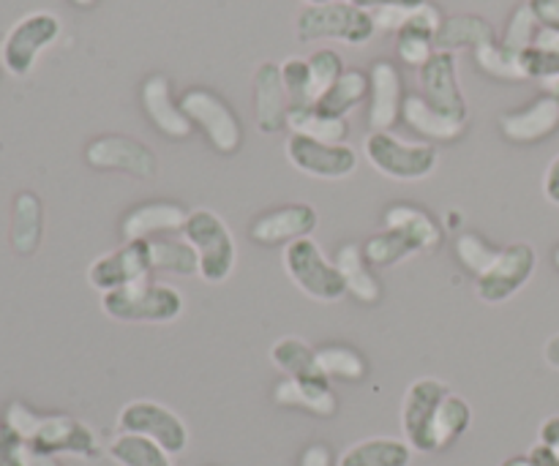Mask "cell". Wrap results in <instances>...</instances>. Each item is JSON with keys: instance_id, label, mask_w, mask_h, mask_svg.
Returning <instances> with one entry per match:
<instances>
[{"instance_id": "obj_1", "label": "cell", "mask_w": 559, "mask_h": 466, "mask_svg": "<svg viewBox=\"0 0 559 466\" xmlns=\"http://www.w3.org/2000/svg\"><path fill=\"white\" fill-rule=\"evenodd\" d=\"M183 295L178 289L153 278L102 295V311L109 320L134 325H167L183 314Z\"/></svg>"}, {"instance_id": "obj_2", "label": "cell", "mask_w": 559, "mask_h": 466, "mask_svg": "<svg viewBox=\"0 0 559 466\" xmlns=\"http://www.w3.org/2000/svg\"><path fill=\"white\" fill-rule=\"evenodd\" d=\"M183 238L194 246L197 256H200L202 282L224 284L233 276L235 265H238V243H235L233 229L218 213L207 211V207L189 211Z\"/></svg>"}, {"instance_id": "obj_3", "label": "cell", "mask_w": 559, "mask_h": 466, "mask_svg": "<svg viewBox=\"0 0 559 466\" xmlns=\"http://www.w3.org/2000/svg\"><path fill=\"white\" fill-rule=\"evenodd\" d=\"M284 271L289 282L317 303H338L347 298V284L336 260H331L317 240L300 238L284 246Z\"/></svg>"}, {"instance_id": "obj_4", "label": "cell", "mask_w": 559, "mask_h": 466, "mask_svg": "<svg viewBox=\"0 0 559 466\" xmlns=\"http://www.w3.org/2000/svg\"><path fill=\"white\" fill-rule=\"evenodd\" d=\"M371 167L391 180L415 183L426 180L440 164V153L429 142H407L391 131H371L364 142Z\"/></svg>"}, {"instance_id": "obj_5", "label": "cell", "mask_w": 559, "mask_h": 466, "mask_svg": "<svg viewBox=\"0 0 559 466\" xmlns=\"http://www.w3.org/2000/svg\"><path fill=\"white\" fill-rule=\"evenodd\" d=\"M377 33L374 16L369 11L358 9L349 0H331L322 5H306L298 16V38L300 41H333L360 44L371 41Z\"/></svg>"}, {"instance_id": "obj_6", "label": "cell", "mask_w": 559, "mask_h": 466, "mask_svg": "<svg viewBox=\"0 0 559 466\" xmlns=\"http://www.w3.org/2000/svg\"><path fill=\"white\" fill-rule=\"evenodd\" d=\"M60 36V20L49 11L27 14L5 33L0 44V65L11 76H27L36 65L38 55L52 47Z\"/></svg>"}, {"instance_id": "obj_7", "label": "cell", "mask_w": 559, "mask_h": 466, "mask_svg": "<svg viewBox=\"0 0 559 466\" xmlns=\"http://www.w3.org/2000/svg\"><path fill=\"white\" fill-rule=\"evenodd\" d=\"M120 434H136L162 445L169 456H180L189 447V429L183 418L169 407L147 398L129 402L118 415Z\"/></svg>"}, {"instance_id": "obj_8", "label": "cell", "mask_w": 559, "mask_h": 466, "mask_svg": "<svg viewBox=\"0 0 559 466\" xmlns=\"http://www.w3.org/2000/svg\"><path fill=\"white\" fill-rule=\"evenodd\" d=\"M180 109H183L191 123L200 126L213 151L229 156L243 142V126H240L238 115L229 109V104L222 96H216L207 87H191V91H186L180 96Z\"/></svg>"}, {"instance_id": "obj_9", "label": "cell", "mask_w": 559, "mask_h": 466, "mask_svg": "<svg viewBox=\"0 0 559 466\" xmlns=\"http://www.w3.org/2000/svg\"><path fill=\"white\" fill-rule=\"evenodd\" d=\"M451 393V387L442 380L435 377H424V380H415L407 387L402 402V431L404 442L413 447L415 453H437L435 445V420L437 409H440L442 398Z\"/></svg>"}, {"instance_id": "obj_10", "label": "cell", "mask_w": 559, "mask_h": 466, "mask_svg": "<svg viewBox=\"0 0 559 466\" xmlns=\"http://www.w3.org/2000/svg\"><path fill=\"white\" fill-rule=\"evenodd\" d=\"M538 267V254L530 243H511L500 249L495 265L475 278V295L486 306H502L522 292Z\"/></svg>"}, {"instance_id": "obj_11", "label": "cell", "mask_w": 559, "mask_h": 466, "mask_svg": "<svg viewBox=\"0 0 559 466\" xmlns=\"http://www.w3.org/2000/svg\"><path fill=\"white\" fill-rule=\"evenodd\" d=\"M25 445L49 456H74L85 462H96L104 453L96 431L71 415H38L36 429Z\"/></svg>"}, {"instance_id": "obj_12", "label": "cell", "mask_w": 559, "mask_h": 466, "mask_svg": "<svg viewBox=\"0 0 559 466\" xmlns=\"http://www.w3.org/2000/svg\"><path fill=\"white\" fill-rule=\"evenodd\" d=\"M289 164L298 172L309 175L317 180H344L358 169V153L344 142V145H331V142H317L309 136L289 134L287 136Z\"/></svg>"}, {"instance_id": "obj_13", "label": "cell", "mask_w": 559, "mask_h": 466, "mask_svg": "<svg viewBox=\"0 0 559 466\" xmlns=\"http://www.w3.org/2000/svg\"><path fill=\"white\" fill-rule=\"evenodd\" d=\"M85 162L87 167L102 169V172H126L134 178H153L158 172L156 153L145 142L120 134L96 136L87 142Z\"/></svg>"}, {"instance_id": "obj_14", "label": "cell", "mask_w": 559, "mask_h": 466, "mask_svg": "<svg viewBox=\"0 0 559 466\" xmlns=\"http://www.w3.org/2000/svg\"><path fill=\"white\" fill-rule=\"evenodd\" d=\"M151 251L147 240H134L123 243L120 249L102 254L91 267H87V284L102 295L118 292V289L140 284L151 278Z\"/></svg>"}, {"instance_id": "obj_15", "label": "cell", "mask_w": 559, "mask_h": 466, "mask_svg": "<svg viewBox=\"0 0 559 466\" xmlns=\"http://www.w3.org/2000/svg\"><path fill=\"white\" fill-rule=\"evenodd\" d=\"M418 76L420 91H424V98L431 107L467 123V101H464L462 85H459L456 55L437 49Z\"/></svg>"}, {"instance_id": "obj_16", "label": "cell", "mask_w": 559, "mask_h": 466, "mask_svg": "<svg viewBox=\"0 0 559 466\" xmlns=\"http://www.w3.org/2000/svg\"><path fill=\"white\" fill-rule=\"evenodd\" d=\"M320 216L311 205H282L251 222L249 238L260 246H289L293 240L311 238Z\"/></svg>"}, {"instance_id": "obj_17", "label": "cell", "mask_w": 559, "mask_h": 466, "mask_svg": "<svg viewBox=\"0 0 559 466\" xmlns=\"http://www.w3.org/2000/svg\"><path fill=\"white\" fill-rule=\"evenodd\" d=\"M186 218H189V211L180 202H145V205L131 207L120 218V238H123V243H134V240H151L162 238V235L183 232Z\"/></svg>"}, {"instance_id": "obj_18", "label": "cell", "mask_w": 559, "mask_h": 466, "mask_svg": "<svg viewBox=\"0 0 559 466\" xmlns=\"http://www.w3.org/2000/svg\"><path fill=\"white\" fill-rule=\"evenodd\" d=\"M442 25V16L437 5H431L426 0L424 5L409 11L407 22L402 25V31L396 33V55L404 65H413V69H424L431 60V55L437 52V31Z\"/></svg>"}, {"instance_id": "obj_19", "label": "cell", "mask_w": 559, "mask_h": 466, "mask_svg": "<svg viewBox=\"0 0 559 466\" xmlns=\"http://www.w3.org/2000/svg\"><path fill=\"white\" fill-rule=\"evenodd\" d=\"M404 85L391 60H377L369 69V126L371 131H391L402 118Z\"/></svg>"}, {"instance_id": "obj_20", "label": "cell", "mask_w": 559, "mask_h": 466, "mask_svg": "<svg viewBox=\"0 0 559 466\" xmlns=\"http://www.w3.org/2000/svg\"><path fill=\"white\" fill-rule=\"evenodd\" d=\"M142 109H145L147 120L162 131L169 140H186L194 129L186 112L180 109V101L173 98V82L164 74H153L142 82Z\"/></svg>"}, {"instance_id": "obj_21", "label": "cell", "mask_w": 559, "mask_h": 466, "mask_svg": "<svg viewBox=\"0 0 559 466\" xmlns=\"http://www.w3.org/2000/svg\"><path fill=\"white\" fill-rule=\"evenodd\" d=\"M289 96L282 80V65L262 63L254 74V118L262 134H278L287 129Z\"/></svg>"}, {"instance_id": "obj_22", "label": "cell", "mask_w": 559, "mask_h": 466, "mask_svg": "<svg viewBox=\"0 0 559 466\" xmlns=\"http://www.w3.org/2000/svg\"><path fill=\"white\" fill-rule=\"evenodd\" d=\"M559 129V101L555 96H540L522 109H513L500 118V131L506 140L530 145L551 136Z\"/></svg>"}, {"instance_id": "obj_23", "label": "cell", "mask_w": 559, "mask_h": 466, "mask_svg": "<svg viewBox=\"0 0 559 466\" xmlns=\"http://www.w3.org/2000/svg\"><path fill=\"white\" fill-rule=\"evenodd\" d=\"M382 224L391 232H399L413 240L418 246V251H437L442 246V240H445V229L440 227V222L418 205L388 207L385 216H382Z\"/></svg>"}, {"instance_id": "obj_24", "label": "cell", "mask_w": 559, "mask_h": 466, "mask_svg": "<svg viewBox=\"0 0 559 466\" xmlns=\"http://www.w3.org/2000/svg\"><path fill=\"white\" fill-rule=\"evenodd\" d=\"M273 402L278 407L304 409V413L317 415V418H333L338 413V396L333 393L331 382H298L284 377L273 387Z\"/></svg>"}, {"instance_id": "obj_25", "label": "cell", "mask_w": 559, "mask_h": 466, "mask_svg": "<svg viewBox=\"0 0 559 466\" xmlns=\"http://www.w3.org/2000/svg\"><path fill=\"white\" fill-rule=\"evenodd\" d=\"M402 120L424 140H435V142H451L459 140L464 134V120L451 118V115L440 112V109L431 107L424 96H404L402 104Z\"/></svg>"}, {"instance_id": "obj_26", "label": "cell", "mask_w": 559, "mask_h": 466, "mask_svg": "<svg viewBox=\"0 0 559 466\" xmlns=\"http://www.w3.org/2000/svg\"><path fill=\"white\" fill-rule=\"evenodd\" d=\"M336 265L342 271L344 284H347V295H353L358 303L377 306L382 300V284L374 276V267L364 256V246L360 243H344L336 251Z\"/></svg>"}, {"instance_id": "obj_27", "label": "cell", "mask_w": 559, "mask_h": 466, "mask_svg": "<svg viewBox=\"0 0 559 466\" xmlns=\"http://www.w3.org/2000/svg\"><path fill=\"white\" fill-rule=\"evenodd\" d=\"M271 363L282 371L287 380L298 382H331L320 369L317 349L298 336L278 338L271 347Z\"/></svg>"}, {"instance_id": "obj_28", "label": "cell", "mask_w": 559, "mask_h": 466, "mask_svg": "<svg viewBox=\"0 0 559 466\" xmlns=\"http://www.w3.org/2000/svg\"><path fill=\"white\" fill-rule=\"evenodd\" d=\"M147 251H151L153 273H164V276L178 278L200 276V256H197L194 246L186 238H173V235L151 238L147 240Z\"/></svg>"}, {"instance_id": "obj_29", "label": "cell", "mask_w": 559, "mask_h": 466, "mask_svg": "<svg viewBox=\"0 0 559 466\" xmlns=\"http://www.w3.org/2000/svg\"><path fill=\"white\" fill-rule=\"evenodd\" d=\"M497 41V31L491 27L489 20L475 14H459V16H448L442 20L440 31H437V49L442 52H453L456 55L459 49H478L484 44Z\"/></svg>"}, {"instance_id": "obj_30", "label": "cell", "mask_w": 559, "mask_h": 466, "mask_svg": "<svg viewBox=\"0 0 559 466\" xmlns=\"http://www.w3.org/2000/svg\"><path fill=\"white\" fill-rule=\"evenodd\" d=\"M413 447L404 440L393 437H371V440L355 442L342 453L338 466H409L413 464Z\"/></svg>"}, {"instance_id": "obj_31", "label": "cell", "mask_w": 559, "mask_h": 466, "mask_svg": "<svg viewBox=\"0 0 559 466\" xmlns=\"http://www.w3.org/2000/svg\"><path fill=\"white\" fill-rule=\"evenodd\" d=\"M44 235V207L36 194L22 191L11 211V249L22 256H31L41 246Z\"/></svg>"}, {"instance_id": "obj_32", "label": "cell", "mask_w": 559, "mask_h": 466, "mask_svg": "<svg viewBox=\"0 0 559 466\" xmlns=\"http://www.w3.org/2000/svg\"><path fill=\"white\" fill-rule=\"evenodd\" d=\"M287 129L293 134L309 136V140L317 142H331V145H344L349 140L347 118H331V115H322L317 107L289 109Z\"/></svg>"}, {"instance_id": "obj_33", "label": "cell", "mask_w": 559, "mask_h": 466, "mask_svg": "<svg viewBox=\"0 0 559 466\" xmlns=\"http://www.w3.org/2000/svg\"><path fill=\"white\" fill-rule=\"evenodd\" d=\"M366 96H369V74L360 69H347L338 76L336 85L325 96H320L314 107L331 118H347L353 109H358L366 101Z\"/></svg>"}, {"instance_id": "obj_34", "label": "cell", "mask_w": 559, "mask_h": 466, "mask_svg": "<svg viewBox=\"0 0 559 466\" xmlns=\"http://www.w3.org/2000/svg\"><path fill=\"white\" fill-rule=\"evenodd\" d=\"M107 456L118 466H175L173 456L156 442L136 434H118L107 445Z\"/></svg>"}, {"instance_id": "obj_35", "label": "cell", "mask_w": 559, "mask_h": 466, "mask_svg": "<svg viewBox=\"0 0 559 466\" xmlns=\"http://www.w3.org/2000/svg\"><path fill=\"white\" fill-rule=\"evenodd\" d=\"M469 423H473V407L467 404V398L456 396V393H448L442 398L440 409H437L435 420V445L437 453L448 451L453 442L462 440L467 434Z\"/></svg>"}, {"instance_id": "obj_36", "label": "cell", "mask_w": 559, "mask_h": 466, "mask_svg": "<svg viewBox=\"0 0 559 466\" xmlns=\"http://www.w3.org/2000/svg\"><path fill=\"white\" fill-rule=\"evenodd\" d=\"M317 360L328 380L342 382H360L369 374V360L349 344H325L317 347Z\"/></svg>"}, {"instance_id": "obj_37", "label": "cell", "mask_w": 559, "mask_h": 466, "mask_svg": "<svg viewBox=\"0 0 559 466\" xmlns=\"http://www.w3.org/2000/svg\"><path fill=\"white\" fill-rule=\"evenodd\" d=\"M413 254H420L418 246L409 238H404V235L391 232V229L371 235L364 243V256L369 260L371 267H393Z\"/></svg>"}, {"instance_id": "obj_38", "label": "cell", "mask_w": 559, "mask_h": 466, "mask_svg": "<svg viewBox=\"0 0 559 466\" xmlns=\"http://www.w3.org/2000/svg\"><path fill=\"white\" fill-rule=\"evenodd\" d=\"M475 63H478L480 71H486L495 80H508V82H519L527 80L522 69V58L511 49L502 47V41H489L484 47L473 49Z\"/></svg>"}, {"instance_id": "obj_39", "label": "cell", "mask_w": 559, "mask_h": 466, "mask_svg": "<svg viewBox=\"0 0 559 466\" xmlns=\"http://www.w3.org/2000/svg\"><path fill=\"white\" fill-rule=\"evenodd\" d=\"M500 256V249L491 246L489 240L480 238L478 232H462L456 238V260L462 262V267L467 273H473L475 278L484 276L495 260Z\"/></svg>"}, {"instance_id": "obj_40", "label": "cell", "mask_w": 559, "mask_h": 466, "mask_svg": "<svg viewBox=\"0 0 559 466\" xmlns=\"http://www.w3.org/2000/svg\"><path fill=\"white\" fill-rule=\"evenodd\" d=\"M282 80L287 87L289 109L314 107V87H311V71L306 58H289L282 63Z\"/></svg>"}, {"instance_id": "obj_41", "label": "cell", "mask_w": 559, "mask_h": 466, "mask_svg": "<svg viewBox=\"0 0 559 466\" xmlns=\"http://www.w3.org/2000/svg\"><path fill=\"white\" fill-rule=\"evenodd\" d=\"M309 60L311 71V87H314V104L320 101V96H325L333 85H336L338 76L344 74V60L336 49H317Z\"/></svg>"}, {"instance_id": "obj_42", "label": "cell", "mask_w": 559, "mask_h": 466, "mask_svg": "<svg viewBox=\"0 0 559 466\" xmlns=\"http://www.w3.org/2000/svg\"><path fill=\"white\" fill-rule=\"evenodd\" d=\"M538 31H540V22H538V16L533 14V9H530L527 3L519 5V9L511 14V20H508L506 36H502V47L511 49V52H516V55H522L524 49L533 47Z\"/></svg>"}, {"instance_id": "obj_43", "label": "cell", "mask_w": 559, "mask_h": 466, "mask_svg": "<svg viewBox=\"0 0 559 466\" xmlns=\"http://www.w3.org/2000/svg\"><path fill=\"white\" fill-rule=\"evenodd\" d=\"M0 466H25V442L9 429L0 437Z\"/></svg>"}, {"instance_id": "obj_44", "label": "cell", "mask_w": 559, "mask_h": 466, "mask_svg": "<svg viewBox=\"0 0 559 466\" xmlns=\"http://www.w3.org/2000/svg\"><path fill=\"white\" fill-rule=\"evenodd\" d=\"M533 14L544 27H557L559 31V0H527Z\"/></svg>"}, {"instance_id": "obj_45", "label": "cell", "mask_w": 559, "mask_h": 466, "mask_svg": "<svg viewBox=\"0 0 559 466\" xmlns=\"http://www.w3.org/2000/svg\"><path fill=\"white\" fill-rule=\"evenodd\" d=\"M298 466H338V462H333L331 447L322 445V442H314V445H309L300 453Z\"/></svg>"}, {"instance_id": "obj_46", "label": "cell", "mask_w": 559, "mask_h": 466, "mask_svg": "<svg viewBox=\"0 0 559 466\" xmlns=\"http://www.w3.org/2000/svg\"><path fill=\"white\" fill-rule=\"evenodd\" d=\"M349 3L371 14V11H382V9H418V5H424L426 0H349Z\"/></svg>"}, {"instance_id": "obj_47", "label": "cell", "mask_w": 559, "mask_h": 466, "mask_svg": "<svg viewBox=\"0 0 559 466\" xmlns=\"http://www.w3.org/2000/svg\"><path fill=\"white\" fill-rule=\"evenodd\" d=\"M544 194L551 205H559V156L549 164L544 175Z\"/></svg>"}, {"instance_id": "obj_48", "label": "cell", "mask_w": 559, "mask_h": 466, "mask_svg": "<svg viewBox=\"0 0 559 466\" xmlns=\"http://www.w3.org/2000/svg\"><path fill=\"white\" fill-rule=\"evenodd\" d=\"M538 442H540V445L551 447V451H555L557 458H559V415H555V418H549V420H544V426H540Z\"/></svg>"}, {"instance_id": "obj_49", "label": "cell", "mask_w": 559, "mask_h": 466, "mask_svg": "<svg viewBox=\"0 0 559 466\" xmlns=\"http://www.w3.org/2000/svg\"><path fill=\"white\" fill-rule=\"evenodd\" d=\"M25 466H60L58 456H49V453L36 451V447L25 445Z\"/></svg>"}, {"instance_id": "obj_50", "label": "cell", "mask_w": 559, "mask_h": 466, "mask_svg": "<svg viewBox=\"0 0 559 466\" xmlns=\"http://www.w3.org/2000/svg\"><path fill=\"white\" fill-rule=\"evenodd\" d=\"M544 360L551 366V369L559 371V333H557V336H551L549 342H546Z\"/></svg>"}, {"instance_id": "obj_51", "label": "cell", "mask_w": 559, "mask_h": 466, "mask_svg": "<svg viewBox=\"0 0 559 466\" xmlns=\"http://www.w3.org/2000/svg\"><path fill=\"white\" fill-rule=\"evenodd\" d=\"M500 466H535V464L530 456H513V458H506Z\"/></svg>"}, {"instance_id": "obj_52", "label": "cell", "mask_w": 559, "mask_h": 466, "mask_svg": "<svg viewBox=\"0 0 559 466\" xmlns=\"http://www.w3.org/2000/svg\"><path fill=\"white\" fill-rule=\"evenodd\" d=\"M544 87L549 91V96H555L559 101V76H555V80H546Z\"/></svg>"}, {"instance_id": "obj_53", "label": "cell", "mask_w": 559, "mask_h": 466, "mask_svg": "<svg viewBox=\"0 0 559 466\" xmlns=\"http://www.w3.org/2000/svg\"><path fill=\"white\" fill-rule=\"evenodd\" d=\"M71 3H74L76 9H93V5H96L98 0H71Z\"/></svg>"}, {"instance_id": "obj_54", "label": "cell", "mask_w": 559, "mask_h": 466, "mask_svg": "<svg viewBox=\"0 0 559 466\" xmlns=\"http://www.w3.org/2000/svg\"><path fill=\"white\" fill-rule=\"evenodd\" d=\"M309 5H322V3H331V0H306Z\"/></svg>"}, {"instance_id": "obj_55", "label": "cell", "mask_w": 559, "mask_h": 466, "mask_svg": "<svg viewBox=\"0 0 559 466\" xmlns=\"http://www.w3.org/2000/svg\"><path fill=\"white\" fill-rule=\"evenodd\" d=\"M551 256H555V265L559 267V246H557V249H555V254H551Z\"/></svg>"}, {"instance_id": "obj_56", "label": "cell", "mask_w": 559, "mask_h": 466, "mask_svg": "<svg viewBox=\"0 0 559 466\" xmlns=\"http://www.w3.org/2000/svg\"><path fill=\"white\" fill-rule=\"evenodd\" d=\"M3 431H5V426H0V437H3Z\"/></svg>"}]
</instances>
